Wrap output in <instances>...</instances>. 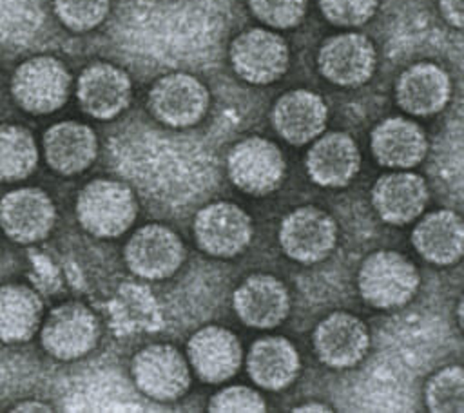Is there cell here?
I'll return each mask as SVG.
<instances>
[{
    "instance_id": "19",
    "label": "cell",
    "mask_w": 464,
    "mask_h": 413,
    "mask_svg": "<svg viewBox=\"0 0 464 413\" xmlns=\"http://www.w3.org/2000/svg\"><path fill=\"white\" fill-rule=\"evenodd\" d=\"M304 167L310 179L319 187L341 188L357 176L361 152L355 139L346 132L319 134L306 152Z\"/></svg>"
},
{
    "instance_id": "24",
    "label": "cell",
    "mask_w": 464,
    "mask_h": 413,
    "mask_svg": "<svg viewBox=\"0 0 464 413\" xmlns=\"http://www.w3.org/2000/svg\"><path fill=\"white\" fill-rule=\"evenodd\" d=\"M417 254L433 264L448 266L460 259L464 248V225L453 210H433L422 216L411 230Z\"/></svg>"
},
{
    "instance_id": "26",
    "label": "cell",
    "mask_w": 464,
    "mask_h": 413,
    "mask_svg": "<svg viewBox=\"0 0 464 413\" xmlns=\"http://www.w3.org/2000/svg\"><path fill=\"white\" fill-rule=\"evenodd\" d=\"M42 299L25 284L0 286V341H29L42 322Z\"/></svg>"
},
{
    "instance_id": "4",
    "label": "cell",
    "mask_w": 464,
    "mask_h": 413,
    "mask_svg": "<svg viewBox=\"0 0 464 413\" xmlns=\"http://www.w3.org/2000/svg\"><path fill=\"white\" fill-rule=\"evenodd\" d=\"M232 71L252 85L277 82L288 69L290 51L285 38L270 29L252 27L239 33L228 47Z\"/></svg>"
},
{
    "instance_id": "15",
    "label": "cell",
    "mask_w": 464,
    "mask_h": 413,
    "mask_svg": "<svg viewBox=\"0 0 464 413\" xmlns=\"http://www.w3.org/2000/svg\"><path fill=\"white\" fill-rule=\"evenodd\" d=\"M76 98L82 110L91 118L112 120L129 107L132 82L123 69L107 62H94L80 72Z\"/></svg>"
},
{
    "instance_id": "23",
    "label": "cell",
    "mask_w": 464,
    "mask_h": 413,
    "mask_svg": "<svg viewBox=\"0 0 464 413\" xmlns=\"http://www.w3.org/2000/svg\"><path fill=\"white\" fill-rule=\"evenodd\" d=\"M98 154L94 130L80 121H58L44 134V156L47 165L62 174L74 176L87 170Z\"/></svg>"
},
{
    "instance_id": "14",
    "label": "cell",
    "mask_w": 464,
    "mask_h": 413,
    "mask_svg": "<svg viewBox=\"0 0 464 413\" xmlns=\"http://www.w3.org/2000/svg\"><path fill=\"white\" fill-rule=\"evenodd\" d=\"M54 221V203L42 188H14L0 199V226L14 243L33 245L45 239Z\"/></svg>"
},
{
    "instance_id": "13",
    "label": "cell",
    "mask_w": 464,
    "mask_h": 413,
    "mask_svg": "<svg viewBox=\"0 0 464 413\" xmlns=\"http://www.w3.org/2000/svg\"><path fill=\"white\" fill-rule=\"evenodd\" d=\"M317 359L335 370L357 366L368 353V326L353 313L334 312L317 322L312 333Z\"/></svg>"
},
{
    "instance_id": "6",
    "label": "cell",
    "mask_w": 464,
    "mask_h": 413,
    "mask_svg": "<svg viewBox=\"0 0 464 413\" xmlns=\"http://www.w3.org/2000/svg\"><path fill=\"white\" fill-rule=\"evenodd\" d=\"M100 339V321L83 303L67 301L45 317L40 341L44 350L58 360H76L94 350Z\"/></svg>"
},
{
    "instance_id": "20",
    "label": "cell",
    "mask_w": 464,
    "mask_h": 413,
    "mask_svg": "<svg viewBox=\"0 0 464 413\" xmlns=\"http://www.w3.org/2000/svg\"><path fill=\"white\" fill-rule=\"evenodd\" d=\"M428 197L424 178L406 170L382 174L372 187V205L390 225H408L420 217Z\"/></svg>"
},
{
    "instance_id": "8",
    "label": "cell",
    "mask_w": 464,
    "mask_h": 413,
    "mask_svg": "<svg viewBox=\"0 0 464 413\" xmlns=\"http://www.w3.org/2000/svg\"><path fill=\"white\" fill-rule=\"evenodd\" d=\"M210 105L208 89L188 72H169L149 91L152 116L172 129H187L203 120Z\"/></svg>"
},
{
    "instance_id": "2",
    "label": "cell",
    "mask_w": 464,
    "mask_h": 413,
    "mask_svg": "<svg viewBox=\"0 0 464 413\" xmlns=\"http://www.w3.org/2000/svg\"><path fill=\"white\" fill-rule=\"evenodd\" d=\"M138 214L132 188L116 179H92L76 197V217L96 237H118L130 228Z\"/></svg>"
},
{
    "instance_id": "9",
    "label": "cell",
    "mask_w": 464,
    "mask_h": 413,
    "mask_svg": "<svg viewBox=\"0 0 464 413\" xmlns=\"http://www.w3.org/2000/svg\"><path fill=\"white\" fill-rule=\"evenodd\" d=\"M285 158L281 149L259 136L237 141L227 156L230 181L245 194L265 196L276 190L285 176Z\"/></svg>"
},
{
    "instance_id": "18",
    "label": "cell",
    "mask_w": 464,
    "mask_h": 413,
    "mask_svg": "<svg viewBox=\"0 0 464 413\" xmlns=\"http://www.w3.org/2000/svg\"><path fill=\"white\" fill-rule=\"evenodd\" d=\"M328 120L324 100L306 89H294L281 94L270 110L276 132L290 145L312 143L323 134Z\"/></svg>"
},
{
    "instance_id": "27",
    "label": "cell",
    "mask_w": 464,
    "mask_h": 413,
    "mask_svg": "<svg viewBox=\"0 0 464 413\" xmlns=\"http://www.w3.org/2000/svg\"><path fill=\"white\" fill-rule=\"evenodd\" d=\"M38 165V147L22 125H0V181H20Z\"/></svg>"
},
{
    "instance_id": "17",
    "label": "cell",
    "mask_w": 464,
    "mask_h": 413,
    "mask_svg": "<svg viewBox=\"0 0 464 413\" xmlns=\"http://www.w3.org/2000/svg\"><path fill=\"white\" fill-rule=\"evenodd\" d=\"M187 360L203 382L219 384L237 373L243 360L241 342L227 328L205 326L188 339Z\"/></svg>"
},
{
    "instance_id": "16",
    "label": "cell",
    "mask_w": 464,
    "mask_h": 413,
    "mask_svg": "<svg viewBox=\"0 0 464 413\" xmlns=\"http://www.w3.org/2000/svg\"><path fill=\"white\" fill-rule=\"evenodd\" d=\"M232 308L243 324L272 330L286 319L290 293L281 279L270 274H252L234 290Z\"/></svg>"
},
{
    "instance_id": "25",
    "label": "cell",
    "mask_w": 464,
    "mask_h": 413,
    "mask_svg": "<svg viewBox=\"0 0 464 413\" xmlns=\"http://www.w3.org/2000/svg\"><path fill=\"white\" fill-rule=\"evenodd\" d=\"M299 353L285 337L266 335L248 350L246 373L261 389L279 391L290 386L299 373Z\"/></svg>"
},
{
    "instance_id": "5",
    "label": "cell",
    "mask_w": 464,
    "mask_h": 413,
    "mask_svg": "<svg viewBox=\"0 0 464 413\" xmlns=\"http://www.w3.org/2000/svg\"><path fill=\"white\" fill-rule=\"evenodd\" d=\"M130 375L141 393L160 402L176 400L190 388L188 360L165 342L141 348L130 360Z\"/></svg>"
},
{
    "instance_id": "11",
    "label": "cell",
    "mask_w": 464,
    "mask_h": 413,
    "mask_svg": "<svg viewBox=\"0 0 464 413\" xmlns=\"http://www.w3.org/2000/svg\"><path fill=\"white\" fill-rule=\"evenodd\" d=\"M252 234L250 216L228 201L208 203L194 217L196 243L212 257L230 259L241 254L250 245Z\"/></svg>"
},
{
    "instance_id": "12",
    "label": "cell",
    "mask_w": 464,
    "mask_h": 413,
    "mask_svg": "<svg viewBox=\"0 0 464 413\" xmlns=\"http://www.w3.org/2000/svg\"><path fill=\"white\" fill-rule=\"evenodd\" d=\"M377 65L373 42L362 33H341L323 42L317 53L319 72L334 85L359 87Z\"/></svg>"
},
{
    "instance_id": "1",
    "label": "cell",
    "mask_w": 464,
    "mask_h": 413,
    "mask_svg": "<svg viewBox=\"0 0 464 413\" xmlns=\"http://www.w3.org/2000/svg\"><path fill=\"white\" fill-rule=\"evenodd\" d=\"M419 284L417 266L395 250L372 252L357 270V288L362 301L379 310L408 304L417 293Z\"/></svg>"
},
{
    "instance_id": "22",
    "label": "cell",
    "mask_w": 464,
    "mask_h": 413,
    "mask_svg": "<svg viewBox=\"0 0 464 413\" xmlns=\"http://www.w3.org/2000/svg\"><path fill=\"white\" fill-rule=\"evenodd\" d=\"M370 147L379 165L408 170L424 159L428 139L415 121L402 116H392L373 127Z\"/></svg>"
},
{
    "instance_id": "7",
    "label": "cell",
    "mask_w": 464,
    "mask_h": 413,
    "mask_svg": "<svg viewBox=\"0 0 464 413\" xmlns=\"http://www.w3.org/2000/svg\"><path fill=\"white\" fill-rule=\"evenodd\" d=\"M123 259L136 277L161 281L174 275L183 264L185 245L172 228L150 223L132 232L125 243Z\"/></svg>"
},
{
    "instance_id": "30",
    "label": "cell",
    "mask_w": 464,
    "mask_h": 413,
    "mask_svg": "<svg viewBox=\"0 0 464 413\" xmlns=\"http://www.w3.org/2000/svg\"><path fill=\"white\" fill-rule=\"evenodd\" d=\"M257 20L274 29H290L301 24L308 0H248Z\"/></svg>"
},
{
    "instance_id": "29",
    "label": "cell",
    "mask_w": 464,
    "mask_h": 413,
    "mask_svg": "<svg viewBox=\"0 0 464 413\" xmlns=\"http://www.w3.org/2000/svg\"><path fill=\"white\" fill-rule=\"evenodd\" d=\"M53 9L69 31L87 33L105 20L111 0H53Z\"/></svg>"
},
{
    "instance_id": "31",
    "label": "cell",
    "mask_w": 464,
    "mask_h": 413,
    "mask_svg": "<svg viewBox=\"0 0 464 413\" xmlns=\"http://www.w3.org/2000/svg\"><path fill=\"white\" fill-rule=\"evenodd\" d=\"M266 409L261 393L250 386H227L216 391L208 400V411L214 413H261Z\"/></svg>"
},
{
    "instance_id": "34",
    "label": "cell",
    "mask_w": 464,
    "mask_h": 413,
    "mask_svg": "<svg viewBox=\"0 0 464 413\" xmlns=\"http://www.w3.org/2000/svg\"><path fill=\"white\" fill-rule=\"evenodd\" d=\"M292 411H297V413H304V411H315V413H328L332 411L330 406H326L324 402H317V400H308V402H303L299 406H294Z\"/></svg>"
},
{
    "instance_id": "10",
    "label": "cell",
    "mask_w": 464,
    "mask_h": 413,
    "mask_svg": "<svg viewBox=\"0 0 464 413\" xmlns=\"http://www.w3.org/2000/svg\"><path fill=\"white\" fill-rule=\"evenodd\" d=\"M279 245L295 263H319L337 245V223L328 212L317 206H299L283 217Z\"/></svg>"
},
{
    "instance_id": "28",
    "label": "cell",
    "mask_w": 464,
    "mask_h": 413,
    "mask_svg": "<svg viewBox=\"0 0 464 413\" xmlns=\"http://www.w3.org/2000/svg\"><path fill=\"white\" fill-rule=\"evenodd\" d=\"M426 406L437 413H459L464 409V373L459 364L433 373L426 384Z\"/></svg>"
},
{
    "instance_id": "33",
    "label": "cell",
    "mask_w": 464,
    "mask_h": 413,
    "mask_svg": "<svg viewBox=\"0 0 464 413\" xmlns=\"http://www.w3.org/2000/svg\"><path fill=\"white\" fill-rule=\"evenodd\" d=\"M439 9H440V14L444 16V20L451 27H455V29L462 27V18H464L462 0H439Z\"/></svg>"
},
{
    "instance_id": "35",
    "label": "cell",
    "mask_w": 464,
    "mask_h": 413,
    "mask_svg": "<svg viewBox=\"0 0 464 413\" xmlns=\"http://www.w3.org/2000/svg\"><path fill=\"white\" fill-rule=\"evenodd\" d=\"M53 408L45 402H40V400H24V402H18L13 411H51Z\"/></svg>"
},
{
    "instance_id": "3",
    "label": "cell",
    "mask_w": 464,
    "mask_h": 413,
    "mask_svg": "<svg viewBox=\"0 0 464 413\" xmlns=\"http://www.w3.org/2000/svg\"><path fill=\"white\" fill-rule=\"evenodd\" d=\"M71 91V74L54 56H33L22 62L11 78L14 101L31 114H51L63 107Z\"/></svg>"
},
{
    "instance_id": "21",
    "label": "cell",
    "mask_w": 464,
    "mask_h": 413,
    "mask_svg": "<svg viewBox=\"0 0 464 413\" xmlns=\"http://www.w3.org/2000/svg\"><path fill=\"white\" fill-rule=\"evenodd\" d=\"M451 96L448 72L431 62H419L402 71L395 85L399 107L411 114L428 118L440 112Z\"/></svg>"
},
{
    "instance_id": "32",
    "label": "cell",
    "mask_w": 464,
    "mask_h": 413,
    "mask_svg": "<svg viewBox=\"0 0 464 413\" xmlns=\"http://www.w3.org/2000/svg\"><path fill=\"white\" fill-rule=\"evenodd\" d=\"M317 4L323 16L337 27L362 25L379 7V0H319Z\"/></svg>"
}]
</instances>
